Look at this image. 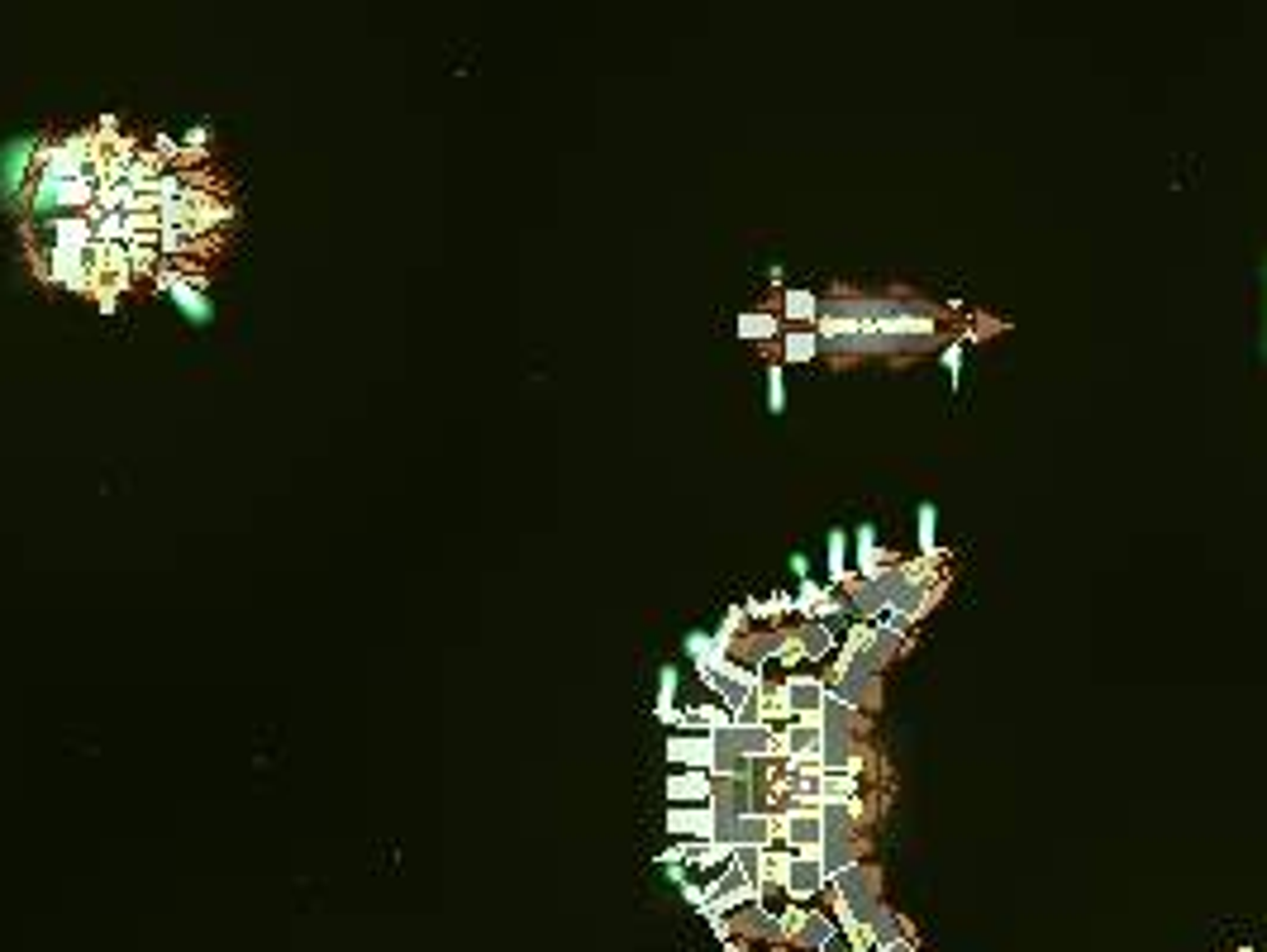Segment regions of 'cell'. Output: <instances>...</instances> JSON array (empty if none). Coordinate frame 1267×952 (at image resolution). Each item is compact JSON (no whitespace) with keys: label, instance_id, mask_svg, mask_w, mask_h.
<instances>
[{"label":"cell","instance_id":"1","mask_svg":"<svg viewBox=\"0 0 1267 952\" xmlns=\"http://www.w3.org/2000/svg\"><path fill=\"white\" fill-rule=\"evenodd\" d=\"M877 586L886 595V610H901L920 624L948 590V572H943V557H915V562H896L877 577Z\"/></svg>","mask_w":1267,"mask_h":952},{"label":"cell","instance_id":"2","mask_svg":"<svg viewBox=\"0 0 1267 952\" xmlns=\"http://www.w3.org/2000/svg\"><path fill=\"white\" fill-rule=\"evenodd\" d=\"M153 291L172 295L177 300V310L191 320V325H210V315H215V305H210V295H205V277L201 272H181L172 262H162L158 267V277H153Z\"/></svg>","mask_w":1267,"mask_h":952},{"label":"cell","instance_id":"3","mask_svg":"<svg viewBox=\"0 0 1267 952\" xmlns=\"http://www.w3.org/2000/svg\"><path fill=\"white\" fill-rule=\"evenodd\" d=\"M777 843H782L787 852H820V843H825V819L815 814V805L777 809Z\"/></svg>","mask_w":1267,"mask_h":952},{"label":"cell","instance_id":"4","mask_svg":"<svg viewBox=\"0 0 1267 952\" xmlns=\"http://www.w3.org/2000/svg\"><path fill=\"white\" fill-rule=\"evenodd\" d=\"M830 890V877L820 867V852H792V867L782 877V900L792 905H815V895Z\"/></svg>","mask_w":1267,"mask_h":952},{"label":"cell","instance_id":"5","mask_svg":"<svg viewBox=\"0 0 1267 952\" xmlns=\"http://www.w3.org/2000/svg\"><path fill=\"white\" fill-rule=\"evenodd\" d=\"M777 691H782L787 710H792L796 719H820L825 696H830V686H825L820 671H787V676L777 681Z\"/></svg>","mask_w":1267,"mask_h":952},{"label":"cell","instance_id":"6","mask_svg":"<svg viewBox=\"0 0 1267 952\" xmlns=\"http://www.w3.org/2000/svg\"><path fill=\"white\" fill-rule=\"evenodd\" d=\"M710 809L715 819H744L758 809V781L753 776H710Z\"/></svg>","mask_w":1267,"mask_h":952},{"label":"cell","instance_id":"7","mask_svg":"<svg viewBox=\"0 0 1267 952\" xmlns=\"http://www.w3.org/2000/svg\"><path fill=\"white\" fill-rule=\"evenodd\" d=\"M38 139H15V144L0 148V195L5 200H20V186L38 172Z\"/></svg>","mask_w":1267,"mask_h":952},{"label":"cell","instance_id":"8","mask_svg":"<svg viewBox=\"0 0 1267 952\" xmlns=\"http://www.w3.org/2000/svg\"><path fill=\"white\" fill-rule=\"evenodd\" d=\"M820 743H825L820 719H796V724H787V729H782V753H777V762L815 767V762H820Z\"/></svg>","mask_w":1267,"mask_h":952},{"label":"cell","instance_id":"9","mask_svg":"<svg viewBox=\"0 0 1267 952\" xmlns=\"http://www.w3.org/2000/svg\"><path fill=\"white\" fill-rule=\"evenodd\" d=\"M662 757H667L672 771H710L715 743H710V733H672L662 743Z\"/></svg>","mask_w":1267,"mask_h":952},{"label":"cell","instance_id":"10","mask_svg":"<svg viewBox=\"0 0 1267 952\" xmlns=\"http://www.w3.org/2000/svg\"><path fill=\"white\" fill-rule=\"evenodd\" d=\"M858 862H868V839H863V829H853V834H825L820 843V867H825V877H843L848 867H858Z\"/></svg>","mask_w":1267,"mask_h":952},{"label":"cell","instance_id":"11","mask_svg":"<svg viewBox=\"0 0 1267 952\" xmlns=\"http://www.w3.org/2000/svg\"><path fill=\"white\" fill-rule=\"evenodd\" d=\"M662 829H667V839L705 843V839H715V809L710 805H667Z\"/></svg>","mask_w":1267,"mask_h":952},{"label":"cell","instance_id":"12","mask_svg":"<svg viewBox=\"0 0 1267 952\" xmlns=\"http://www.w3.org/2000/svg\"><path fill=\"white\" fill-rule=\"evenodd\" d=\"M834 696H843L853 710H863V714H872V710H882V676L877 671H863V667H848L838 681L830 686Z\"/></svg>","mask_w":1267,"mask_h":952},{"label":"cell","instance_id":"13","mask_svg":"<svg viewBox=\"0 0 1267 952\" xmlns=\"http://www.w3.org/2000/svg\"><path fill=\"white\" fill-rule=\"evenodd\" d=\"M838 638H843V633H834L825 620H800L796 624L800 667H820V662H830L834 653H838Z\"/></svg>","mask_w":1267,"mask_h":952},{"label":"cell","instance_id":"14","mask_svg":"<svg viewBox=\"0 0 1267 952\" xmlns=\"http://www.w3.org/2000/svg\"><path fill=\"white\" fill-rule=\"evenodd\" d=\"M710 771H672L662 781V796L667 805H710Z\"/></svg>","mask_w":1267,"mask_h":952},{"label":"cell","instance_id":"15","mask_svg":"<svg viewBox=\"0 0 1267 952\" xmlns=\"http://www.w3.org/2000/svg\"><path fill=\"white\" fill-rule=\"evenodd\" d=\"M843 600H848L853 620H863V624H877L882 615H886V595H882V586H877V582H863V577H848Z\"/></svg>","mask_w":1267,"mask_h":952},{"label":"cell","instance_id":"16","mask_svg":"<svg viewBox=\"0 0 1267 952\" xmlns=\"http://www.w3.org/2000/svg\"><path fill=\"white\" fill-rule=\"evenodd\" d=\"M734 333L744 343H772V338H782V315L777 310H744L734 320Z\"/></svg>","mask_w":1267,"mask_h":952},{"label":"cell","instance_id":"17","mask_svg":"<svg viewBox=\"0 0 1267 952\" xmlns=\"http://www.w3.org/2000/svg\"><path fill=\"white\" fill-rule=\"evenodd\" d=\"M782 325H796V329L820 325V295L800 291V286H787V291H782Z\"/></svg>","mask_w":1267,"mask_h":952},{"label":"cell","instance_id":"18","mask_svg":"<svg viewBox=\"0 0 1267 952\" xmlns=\"http://www.w3.org/2000/svg\"><path fill=\"white\" fill-rule=\"evenodd\" d=\"M820 729H853V733H868V714L863 710H853L843 696H825V710H820Z\"/></svg>","mask_w":1267,"mask_h":952},{"label":"cell","instance_id":"19","mask_svg":"<svg viewBox=\"0 0 1267 952\" xmlns=\"http://www.w3.org/2000/svg\"><path fill=\"white\" fill-rule=\"evenodd\" d=\"M825 562H830V582H825V586L843 590L848 577H853V567H848V534H843V529H830V539H825Z\"/></svg>","mask_w":1267,"mask_h":952},{"label":"cell","instance_id":"20","mask_svg":"<svg viewBox=\"0 0 1267 952\" xmlns=\"http://www.w3.org/2000/svg\"><path fill=\"white\" fill-rule=\"evenodd\" d=\"M782 363H815L820 358V333L815 329H782Z\"/></svg>","mask_w":1267,"mask_h":952},{"label":"cell","instance_id":"21","mask_svg":"<svg viewBox=\"0 0 1267 952\" xmlns=\"http://www.w3.org/2000/svg\"><path fill=\"white\" fill-rule=\"evenodd\" d=\"M896 562H901V552L877 548V543H872V548H858V552H853V577H863V582H877V577H882L886 567H896Z\"/></svg>","mask_w":1267,"mask_h":952},{"label":"cell","instance_id":"22","mask_svg":"<svg viewBox=\"0 0 1267 952\" xmlns=\"http://www.w3.org/2000/svg\"><path fill=\"white\" fill-rule=\"evenodd\" d=\"M124 248H129V267H134V277H158V267H162L158 238H129Z\"/></svg>","mask_w":1267,"mask_h":952},{"label":"cell","instance_id":"23","mask_svg":"<svg viewBox=\"0 0 1267 952\" xmlns=\"http://www.w3.org/2000/svg\"><path fill=\"white\" fill-rule=\"evenodd\" d=\"M948 548H939V510L925 500L920 505V557H943Z\"/></svg>","mask_w":1267,"mask_h":952},{"label":"cell","instance_id":"24","mask_svg":"<svg viewBox=\"0 0 1267 952\" xmlns=\"http://www.w3.org/2000/svg\"><path fill=\"white\" fill-rule=\"evenodd\" d=\"M677 686H682V671H677V667H662V671H657V705H653V714L677 710Z\"/></svg>","mask_w":1267,"mask_h":952},{"label":"cell","instance_id":"25","mask_svg":"<svg viewBox=\"0 0 1267 952\" xmlns=\"http://www.w3.org/2000/svg\"><path fill=\"white\" fill-rule=\"evenodd\" d=\"M767 410L772 414L787 410V371H782V363H767Z\"/></svg>","mask_w":1267,"mask_h":952},{"label":"cell","instance_id":"26","mask_svg":"<svg viewBox=\"0 0 1267 952\" xmlns=\"http://www.w3.org/2000/svg\"><path fill=\"white\" fill-rule=\"evenodd\" d=\"M762 852H767V847H734V857H729V862L753 881V886H762Z\"/></svg>","mask_w":1267,"mask_h":952},{"label":"cell","instance_id":"27","mask_svg":"<svg viewBox=\"0 0 1267 952\" xmlns=\"http://www.w3.org/2000/svg\"><path fill=\"white\" fill-rule=\"evenodd\" d=\"M939 363H943V371H948V381H953V391H958V386H963V338H948V343H943Z\"/></svg>","mask_w":1267,"mask_h":952},{"label":"cell","instance_id":"28","mask_svg":"<svg viewBox=\"0 0 1267 952\" xmlns=\"http://www.w3.org/2000/svg\"><path fill=\"white\" fill-rule=\"evenodd\" d=\"M1006 329H1011L1006 320H996V315H977V320H973V329H963V343H981V338L1006 333Z\"/></svg>","mask_w":1267,"mask_h":952},{"label":"cell","instance_id":"29","mask_svg":"<svg viewBox=\"0 0 1267 952\" xmlns=\"http://www.w3.org/2000/svg\"><path fill=\"white\" fill-rule=\"evenodd\" d=\"M877 624H882L886 633H896V638H905V643H910V638H915V628H920V624L910 620V615H901V610H886V615H882Z\"/></svg>","mask_w":1267,"mask_h":952},{"label":"cell","instance_id":"30","mask_svg":"<svg viewBox=\"0 0 1267 952\" xmlns=\"http://www.w3.org/2000/svg\"><path fill=\"white\" fill-rule=\"evenodd\" d=\"M853 543H858V548H872V543H877V529H872V524H863V529H858V539H853Z\"/></svg>","mask_w":1267,"mask_h":952},{"label":"cell","instance_id":"31","mask_svg":"<svg viewBox=\"0 0 1267 952\" xmlns=\"http://www.w3.org/2000/svg\"><path fill=\"white\" fill-rule=\"evenodd\" d=\"M792 572H796V582H805V577H810V562H805V557H800V552H796V557H792Z\"/></svg>","mask_w":1267,"mask_h":952}]
</instances>
